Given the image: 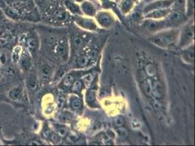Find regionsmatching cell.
<instances>
[{
	"label": "cell",
	"instance_id": "cell-1",
	"mask_svg": "<svg viewBox=\"0 0 195 146\" xmlns=\"http://www.w3.org/2000/svg\"><path fill=\"white\" fill-rule=\"evenodd\" d=\"M179 31L178 30H170L159 33L155 36L151 37V42L154 44L162 48H168L176 43L178 37Z\"/></svg>",
	"mask_w": 195,
	"mask_h": 146
},
{
	"label": "cell",
	"instance_id": "cell-2",
	"mask_svg": "<svg viewBox=\"0 0 195 146\" xmlns=\"http://www.w3.org/2000/svg\"><path fill=\"white\" fill-rule=\"evenodd\" d=\"M193 37H194V28H193V26L192 25L186 26L183 30L182 34H181V46L184 47L186 45H187L193 39Z\"/></svg>",
	"mask_w": 195,
	"mask_h": 146
},
{
	"label": "cell",
	"instance_id": "cell-3",
	"mask_svg": "<svg viewBox=\"0 0 195 146\" xmlns=\"http://www.w3.org/2000/svg\"><path fill=\"white\" fill-rule=\"evenodd\" d=\"M56 53L60 59L66 61L68 56V47L66 41L62 40L60 42L56 48Z\"/></svg>",
	"mask_w": 195,
	"mask_h": 146
},
{
	"label": "cell",
	"instance_id": "cell-4",
	"mask_svg": "<svg viewBox=\"0 0 195 146\" xmlns=\"http://www.w3.org/2000/svg\"><path fill=\"white\" fill-rule=\"evenodd\" d=\"M141 88L143 93L145 96L148 97H152V91H153V82L151 79L145 78L141 80Z\"/></svg>",
	"mask_w": 195,
	"mask_h": 146
},
{
	"label": "cell",
	"instance_id": "cell-5",
	"mask_svg": "<svg viewBox=\"0 0 195 146\" xmlns=\"http://www.w3.org/2000/svg\"><path fill=\"white\" fill-rule=\"evenodd\" d=\"M152 96L157 100H162L164 96V87L160 81H155L153 83Z\"/></svg>",
	"mask_w": 195,
	"mask_h": 146
},
{
	"label": "cell",
	"instance_id": "cell-6",
	"mask_svg": "<svg viewBox=\"0 0 195 146\" xmlns=\"http://www.w3.org/2000/svg\"><path fill=\"white\" fill-rule=\"evenodd\" d=\"M183 19H184V17H183L182 14L178 13V12H174V13H171L169 19L167 21V26H179L183 22Z\"/></svg>",
	"mask_w": 195,
	"mask_h": 146
},
{
	"label": "cell",
	"instance_id": "cell-7",
	"mask_svg": "<svg viewBox=\"0 0 195 146\" xmlns=\"http://www.w3.org/2000/svg\"><path fill=\"white\" fill-rule=\"evenodd\" d=\"M174 0H165V1H159L157 2L153 3V4H150L148 7H146L145 12H149L152 10L156 9H161V8L167 7L170 5L172 4V2H173Z\"/></svg>",
	"mask_w": 195,
	"mask_h": 146
},
{
	"label": "cell",
	"instance_id": "cell-8",
	"mask_svg": "<svg viewBox=\"0 0 195 146\" xmlns=\"http://www.w3.org/2000/svg\"><path fill=\"white\" fill-rule=\"evenodd\" d=\"M165 26H168L167 21H149V22L146 23V27H147L148 29L152 31H158V30L161 29V28H163L164 27H165Z\"/></svg>",
	"mask_w": 195,
	"mask_h": 146
},
{
	"label": "cell",
	"instance_id": "cell-9",
	"mask_svg": "<svg viewBox=\"0 0 195 146\" xmlns=\"http://www.w3.org/2000/svg\"><path fill=\"white\" fill-rule=\"evenodd\" d=\"M98 21L104 27H109L112 23V18L106 13H100L98 16Z\"/></svg>",
	"mask_w": 195,
	"mask_h": 146
},
{
	"label": "cell",
	"instance_id": "cell-10",
	"mask_svg": "<svg viewBox=\"0 0 195 146\" xmlns=\"http://www.w3.org/2000/svg\"><path fill=\"white\" fill-rule=\"evenodd\" d=\"M77 23L82 27L87 28V29L94 30L95 28V24L92 22V20L82 19V18H77Z\"/></svg>",
	"mask_w": 195,
	"mask_h": 146
},
{
	"label": "cell",
	"instance_id": "cell-11",
	"mask_svg": "<svg viewBox=\"0 0 195 146\" xmlns=\"http://www.w3.org/2000/svg\"><path fill=\"white\" fill-rule=\"evenodd\" d=\"M170 13V11L167 9H158V10L154 11L152 13H149V15H147L146 17L147 18H159L164 17L168 15V13Z\"/></svg>",
	"mask_w": 195,
	"mask_h": 146
},
{
	"label": "cell",
	"instance_id": "cell-12",
	"mask_svg": "<svg viewBox=\"0 0 195 146\" xmlns=\"http://www.w3.org/2000/svg\"><path fill=\"white\" fill-rule=\"evenodd\" d=\"M194 46L191 45L190 48L186 49V51H184L183 53V57L186 61L190 62V63H192L194 61Z\"/></svg>",
	"mask_w": 195,
	"mask_h": 146
},
{
	"label": "cell",
	"instance_id": "cell-13",
	"mask_svg": "<svg viewBox=\"0 0 195 146\" xmlns=\"http://www.w3.org/2000/svg\"><path fill=\"white\" fill-rule=\"evenodd\" d=\"M54 18L57 21H65L68 19V14L63 10H57L54 12Z\"/></svg>",
	"mask_w": 195,
	"mask_h": 146
},
{
	"label": "cell",
	"instance_id": "cell-14",
	"mask_svg": "<svg viewBox=\"0 0 195 146\" xmlns=\"http://www.w3.org/2000/svg\"><path fill=\"white\" fill-rule=\"evenodd\" d=\"M86 100L89 105L91 107H95L96 100H95V93L93 90H89L87 92Z\"/></svg>",
	"mask_w": 195,
	"mask_h": 146
},
{
	"label": "cell",
	"instance_id": "cell-15",
	"mask_svg": "<svg viewBox=\"0 0 195 146\" xmlns=\"http://www.w3.org/2000/svg\"><path fill=\"white\" fill-rule=\"evenodd\" d=\"M84 45V40L82 39L81 37H75L73 39V48L74 50L75 51H77V50H80V48L83 46Z\"/></svg>",
	"mask_w": 195,
	"mask_h": 146
},
{
	"label": "cell",
	"instance_id": "cell-16",
	"mask_svg": "<svg viewBox=\"0 0 195 146\" xmlns=\"http://www.w3.org/2000/svg\"><path fill=\"white\" fill-rule=\"evenodd\" d=\"M82 9H83L84 12L86 13L87 15H89V16H93L95 14V9H94V7L89 2H85L82 4Z\"/></svg>",
	"mask_w": 195,
	"mask_h": 146
},
{
	"label": "cell",
	"instance_id": "cell-17",
	"mask_svg": "<svg viewBox=\"0 0 195 146\" xmlns=\"http://www.w3.org/2000/svg\"><path fill=\"white\" fill-rule=\"evenodd\" d=\"M28 86L30 89L35 90L37 87V80L35 75H30L29 78L28 80Z\"/></svg>",
	"mask_w": 195,
	"mask_h": 146
},
{
	"label": "cell",
	"instance_id": "cell-18",
	"mask_svg": "<svg viewBox=\"0 0 195 146\" xmlns=\"http://www.w3.org/2000/svg\"><path fill=\"white\" fill-rule=\"evenodd\" d=\"M74 82V76L72 74H68L63 78V85L64 86L69 87L71 86L73 83Z\"/></svg>",
	"mask_w": 195,
	"mask_h": 146
},
{
	"label": "cell",
	"instance_id": "cell-19",
	"mask_svg": "<svg viewBox=\"0 0 195 146\" xmlns=\"http://www.w3.org/2000/svg\"><path fill=\"white\" fill-rule=\"evenodd\" d=\"M82 100L78 97H74L71 101V106L74 110H79L82 107Z\"/></svg>",
	"mask_w": 195,
	"mask_h": 146
},
{
	"label": "cell",
	"instance_id": "cell-20",
	"mask_svg": "<svg viewBox=\"0 0 195 146\" xmlns=\"http://www.w3.org/2000/svg\"><path fill=\"white\" fill-rule=\"evenodd\" d=\"M94 80V75L92 74H87V75H85L82 78V82L85 85V86L90 87L92 85V82Z\"/></svg>",
	"mask_w": 195,
	"mask_h": 146
},
{
	"label": "cell",
	"instance_id": "cell-21",
	"mask_svg": "<svg viewBox=\"0 0 195 146\" xmlns=\"http://www.w3.org/2000/svg\"><path fill=\"white\" fill-rule=\"evenodd\" d=\"M89 63V57L87 56H81L77 59V65L80 67H85Z\"/></svg>",
	"mask_w": 195,
	"mask_h": 146
},
{
	"label": "cell",
	"instance_id": "cell-22",
	"mask_svg": "<svg viewBox=\"0 0 195 146\" xmlns=\"http://www.w3.org/2000/svg\"><path fill=\"white\" fill-rule=\"evenodd\" d=\"M21 95V90L19 87H16L10 92V97L13 100H17Z\"/></svg>",
	"mask_w": 195,
	"mask_h": 146
},
{
	"label": "cell",
	"instance_id": "cell-23",
	"mask_svg": "<svg viewBox=\"0 0 195 146\" xmlns=\"http://www.w3.org/2000/svg\"><path fill=\"white\" fill-rule=\"evenodd\" d=\"M57 133L59 137H65L68 135V129L65 128V127H59L57 129Z\"/></svg>",
	"mask_w": 195,
	"mask_h": 146
},
{
	"label": "cell",
	"instance_id": "cell-24",
	"mask_svg": "<svg viewBox=\"0 0 195 146\" xmlns=\"http://www.w3.org/2000/svg\"><path fill=\"white\" fill-rule=\"evenodd\" d=\"M82 88V83L80 80H76L72 84V90L73 91L80 92Z\"/></svg>",
	"mask_w": 195,
	"mask_h": 146
},
{
	"label": "cell",
	"instance_id": "cell-25",
	"mask_svg": "<svg viewBox=\"0 0 195 146\" xmlns=\"http://www.w3.org/2000/svg\"><path fill=\"white\" fill-rule=\"evenodd\" d=\"M66 4H67V7H68V8L71 11L73 12V13H79V14H80V9H79L78 6L76 5V4H73V3L70 2V1H68V2L66 3Z\"/></svg>",
	"mask_w": 195,
	"mask_h": 146
},
{
	"label": "cell",
	"instance_id": "cell-26",
	"mask_svg": "<svg viewBox=\"0 0 195 146\" xmlns=\"http://www.w3.org/2000/svg\"><path fill=\"white\" fill-rule=\"evenodd\" d=\"M146 74L150 77L154 76L156 74V69L152 64H149L146 67Z\"/></svg>",
	"mask_w": 195,
	"mask_h": 146
},
{
	"label": "cell",
	"instance_id": "cell-27",
	"mask_svg": "<svg viewBox=\"0 0 195 146\" xmlns=\"http://www.w3.org/2000/svg\"><path fill=\"white\" fill-rule=\"evenodd\" d=\"M117 132L121 137H126L128 135V132H127V129L122 127H118V129H117Z\"/></svg>",
	"mask_w": 195,
	"mask_h": 146
},
{
	"label": "cell",
	"instance_id": "cell-28",
	"mask_svg": "<svg viewBox=\"0 0 195 146\" xmlns=\"http://www.w3.org/2000/svg\"><path fill=\"white\" fill-rule=\"evenodd\" d=\"M114 123L116 127H120L124 125V124H125V120H124V118H122V117H117V118L114 119Z\"/></svg>",
	"mask_w": 195,
	"mask_h": 146
},
{
	"label": "cell",
	"instance_id": "cell-29",
	"mask_svg": "<svg viewBox=\"0 0 195 146\" xmlns=\"http://www.w3.org/2000/svg\"><path fill=\"white\" fill-rule=\"evenodd\" d=\"M42 73L44 77L49 78V77H50V74H51V70H50V68L48 66L44 67L43 69H42Z\"/></svg>",
	"mask_w": 195,
	"mask_h": 146
},
{
	"label": "cell",
	"instance_id": "cell-30",
	"mask_svg": "<svg viewBox=\"0 0 195 146\" xmlns=\"http://www.w3.org/2000/svg\"><path fill=\"white\" fill-rule=\"evenodd\" d=\"M28 44L31 48H35L36 47V41L34 39H30L28 40Z\"/></svg>",
	"mask_w": 195,
	"mask_h": 146
},
{
	"label": "cell",
	"instance_id": "cell-31",
	"mask_svg": "<svg viewBox=\"0 0 195 146\" xmlns=\"http://www.w3.org/2000/svg\"><path fill=\"white\" fill-rule=\"evenodd\" d=\"M76 1H81L82 0H76Z\"/></svg>",
	"mask_w": 195,
	"mask_h": 146
}]
</instances>
